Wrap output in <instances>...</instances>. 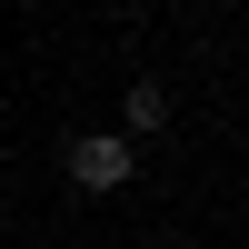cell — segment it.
<instances>
[{
	"label": "cell",
	"mask_w": 249,
	"mask_h": 249,
	"mask_svg": "<svg viewBox=\"0 0 249 249\" xmlns=\"http://www.w3.org/2000/svg\"><path fill=\"white\" fill-rule=\"evenodd\" d=\"M60 170H70V190L110 199V190H130V179H140V150H130L120 130H80L70 150H60Z\"/></svg>",
	"instance_id": "1"
},
{
	"label": "cell",
	"mask_w": 249,
	"mask_h": 249,
	"mask_svg": "<svg viewBox=\"0 0 249 249\" xmlns=\"http://www.w3.org/2000/svg\"><path fill=\"white\" fill-rule=\"evenodd\" d=\"M120 120H130V130H160V120H170V90H160V80H130V90H120Z\"/></svg>",
	"instance_id": "2"
}]
</instances>
